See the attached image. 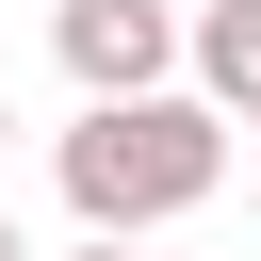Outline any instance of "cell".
I'll return each mask as SVG.
<instances>
[{
    "label": "cell",
    "mask_w": 261,
    "mask_h": 261,
    "mask_svg": "<svg viewBox=\"0 0 261 261\" xmlns=\"http://www.w3.org/2000/svg\"><path fill=\"white\" fill-rule=\"evenodd\" d=\"M49 49H65V82H82V98H147V82L179 65V0H65V16H49Z\"/></svg>",
    "instance_id": "obj_2"
},
{
    "label": "cell",
    "mask_w": 261,
    "mask_h": 261,
    "mask_svg": "<svg viewBox=\"0 0 261 261\" xmlns=\"http://www.w3.org/2000/svg\"><path fill=\"white\" fill-rule=\"evenodd\" d=\"M179 49H196V98H212V114H245V82H261V0H212Z\"/></svg>",
    "instance_id": "obj_3"
},
{
    "label": "cell",
    "mask_w": 261,
    "mask_h": 261,
    "mask_svg": "<svg viewBox=\"0 0 261 261\" xmlns=\"http://www.w3.org/2000/svg\"><path fill=\"white\" fill-rule=\"evenodd\" d=\"M245 114H261V82H245Z\"/></svg>",
    "instance_id": "obj_6"
},
{
    "label": "cell",
    "mask_w": 261,
    "mask_h": 261,
    "mask_svg": "<svg viewBox=\"0 0 261 261\" xmlns=\"http://www.w3.org/2000/svg\"><path fill=\"white\" fill-rule=\"evenodd\" d=\"M0 261H33V245H16V212H0Z\"/></svg>",
    "instance_id": "obj_4"
},
{
    "label": "cell",
    "mask_w": 261,
    "mask_h": 261,
    "mask_svg": "<svg viewBox=\"0 0 261 261\" xmlns=\"http://www.w3.org/2000/svg\"><path fill=\"white\" fill-rule=\"evenodd\" d=\"M0 130H16V98H0Z\"/></svg>",
    "instance_id": "obj_7"
},
{
    "label": "cell",
    "mask_w": 261,
    "mask_h": 261,
    "mask_svg": "<svg viewBox=\"0 0 261 261\" xmlns=\"http://www.w3.org/2000/svg\"><path fill=\"white\" fill-rule=\"evenodd\" d=\"M49 163H65V212H82L98 245H147V228H179V212L228 179V114L179 98V82H147V98H82V130H65Z\"/></svg>",
    "instance_id": "obj_1"
},
{
    "label": "cell",
    "mask_w": 261,
    "mask_h": 261,
    "mask_svg": "<svg viewBox=\"0 0 261 261\" xmlns=\"http://www.w3.org/2000/svg\"><path fill=\"white\" fill-rule=\"evenodd\" d=\"M82 261H130V245H82Z\"/></svg>",
    "instance_id": "obj_5"
}]
</instances>
